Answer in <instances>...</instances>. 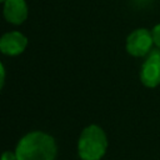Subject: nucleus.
Wrapping results in <instances>:
<instances>
[{
    "instance_id": "nucleus-1",
    "label": "nucleus",
    "mask_w": 160,
    "mask_h": 160,
    "mask_svg": "<svg viewBox=\"0 0 160 160\" xmlns=\"http://www.w3.org/2000/svg\"><path fill=\"white\" fill-rule=\"evenodd\" d=\"M15 152L18 160H55L58 146L51 135L31 131L19 140Z\"/></svg>"
},
{
    "instance_id": "nucleus-6",
    "label": "nucleus",
    "mask_w": 160,
    "mask_h": 160,
    "mask_svg": "<svg viewBox=\"0 0 160 160\" xmlns=\"http://www.w3.org/2000/svg\"><path fill=\"white\" fill-rule=\"evenodd\" d=\"M2 14L8 22L20 25L28 19V4L25 0H6L4 2Z\"/></svg>"
},
{
    "instance_id": "nucleus-2",
    "label": "nucleus",
    "mask_w": 160,
    "mask_h": 160,
    "mask_svg": "<svg viewBox=\"0 0 160 160\" xmlns=\"http://www.w3.org/2000/svg\"><path fill=\"white\" fill-rule=\"evenodd\" d=\"M108 149L105 131L95 124L86 126L78 140V154L82 160H100Z\"/></svg>"
},
{
    "instance_id": "nucleus-10",
    "label": "nucleus",
    "mask_w": 160,
    "mask_h": 160,
    "mask_svg": "<svg viewBox=\"0 0 160 160\" xmlns=\"http://www.w3.org/2000/svg\"><path fill=\"white\" fill-rule=\"evenodd\" d=\"M5 1H6V0H0V4H1V2H5Z\"/></svg>"
},
{
    "instance_id": "nucleus-3",
    "label": "nucleus",
    "mask_w": 160,
    "mask_h": 160,
    "mask_svg": "<svg viewBox=\"0 0 160 160\" xmlns=\"http://www.w3.org/2000/svg\"><path fill=\"white\" fill-rule=\"evenodd\" d=\"M154 45V39L151 30H148L145 28H139L132 30L125 42V48L128 54L135 58H142L151 52V48Z\"/></svg>"
},
{
    "instance_id": "nucleus-4",
    "label": "nucleus",
    "mask_w": 160,
    "mask_h": 160,
    "mask_svg": "<svg viewBox=\"0 0 160 160\" xmlns=\"http://www.w3.org/2000/svg\"><path fill=\"white\" fill-rule=\"evenodd\" d=\"M140 81L146 88L160 85V52L151 51L140 69Z\"/></svg>"
},
{
    "instance_id": "nucleus-5",
    "label": "nucleus",
    "mask_w": 160,
    "mask_h": 160,
    "mask_svg": "<svg viewBox=\"0 0 160 160\" xmlns=\"http://www.w3.org/2000/svg\"><path fill=\"white\" fill-rule=\"evenodd\" d=\"M28 46V38L20 31H8L0 36V52L8 56H16L24 52Z\"/></svg>"
},
{
    "instance_id": "nucleus-8",
    "label": "nucleus",
    "mask_w": 160,
    "mask_h": 160,
    "mask_svg": "<svg viewBox=\"0 0 160 160\" xmlns=\"http://www.w3.org/2000/svg\"><path fill=\"white\" fill-rule=\"evenodd\" d=\"M0 160H18L16 158V152L15 151H10L6 150L0 155Z\"/></svg>"
},
{
    "instance_id": "nucleus-7",
    "label": "nucleus",
    "mask_w": 160,
    "mask_h": 160,
    "mask_svg": "<svg viewBox=\"0 0 160 160\" xmlns=\"http://www.w3.org/2000/svg\"><path fill=\"white\" fill-rule=\"evenodd\" d=\"M151 34H152V39H154V45L160 50V22L156 24L151 29Z\"/></svg>"
},
{
    "instance_id": "nucleus-9",
    "label": "nucleus",
    "mask_w": 160,
    "mask_h": 160,
    "mask_svg": "<svg viewBox=\"0 0 160 160\" xmlns=\"http://www.w3.org/2000/svg\"><path fill=\"white\" fill-rule=\"evenodd\" d=\"M4 82H5V69H4V65L0 62V91L4 86Z\"/></svg>"
}]
</instances>
